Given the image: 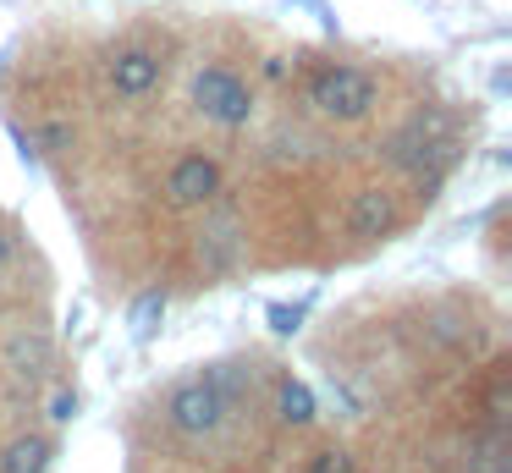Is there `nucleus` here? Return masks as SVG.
Segmentation results:
<instances>
[{
  "instance_id": "obj_13",
  "label": "nucleus",
  "mask_w": 512,
  "mask_h": 473,
  "mask_svg": "<svg viewBox=\"0 0 512 473\" xmlns=\"http://www.w3.org/2000/svg\"><path fill=\"white\" fill-rule=\"evenodd\" d=\"M67 143H72V127H61V121L45 127V149H67Z\"/></svg>"
},
{
  "instance_id": "obj_7",
  "label": "nucleus",
  "mask_w": 512,
  "mask_h": 473,
  "mask_svg": "<svg viewBox=\"0 0 512 473\" xmlns=\"http://www.w3.org/2000/svg\"><path fill=\"white\" fill-rule=\"evenodd\" d=\"M50 468V440L45 435H17L0 451V473H45Z\"/></svg>"
},
{
  "instance_id": "obj_15",
  "label": "nucleus",
  "mask_w": 512,
  "mask_h": 473,
  "mask_svg": "<svg viewBox=\"0 0 512 473\" xmlns=\"http://www.w3.org/2000/svg\"><path fill=\"white\" fill-rule=\"evenodd\" d=\"M12 253H17V248H12V237H6V231H0V270H6V264H12Z\"/></svg>"
},
{
  "instance_id": "obj_5",
  "label": "nucleus",
  "mask_w": 512,
  "mask_h": 473,
  "mask_svg": "<svg viewBox=\"0 0 512 473\" xmlns=\"http://www.w3.org/2000/svg\"><path fill=\"white\" fill-rule=\"evenodd\" d=\"M160 72H166V61H160V50H149V44H116V50L105 55V83H111L116 99L155 94Z\"/></svg>"
},
{
  "instance_id": "obj_2",
  "label": "nucleus",
  "mask_w": 512,
  "mask_h": 473,
  "mask_svg": "<svg viewBox=\"0 0 512 473\" xmlns=\"http://www.w3.org/2000/svg\"><path fill=\"white\" fill-rule=\"evenodd\" d=\"M193 110L215 127H248L254 121V94L232 66H204L193 77Z\"/></svg>"
},
{
  "instance_id": "obj_9",
  "label": "nucleus",
  "mask_w": 512,
  "mask_h": 473,
  "mask_svg": "<svg viewBox=\"0 0 512 473\" xmlns=\"http://www.w3.org/2000/svg\"><path fill=\"white\" fill-rule=\"evenodd\" d=\"M276 413H281V424H292V429L314 424V396H309V385H303V380H281Z\"/></svg>"
},
{
  "instance_id": "obj_3",
  "label": "nucleus",
  "mask_w": 512,
  "mask_h": 473,
  "mask_svg": "<svg viewBox=\"0 0 512 473\" xmlns=\"http://www.w3.org/2000/svg\"><path fill=\"white\" fill-rule=\"evenodd\" d=\"M226 418V391L221 380H182L177 391L166 396V424L177 429V435H215Z\"/></svg>"
},
{
  "instance_id": "obj_4",
  "label": "nucleus",
  "mask_w": 512,
  "mask_h": 473,
  "mask_svg": "<svg viewBox=\"0 0 512 473\" xmlns=\"http://www.w3.org/2000/svg\"><path fill=\"white\" fill-rule=\"evenodd\" d=\"M221 160L215 154H182L166 171V204L171 209H210L221 198Z\"/></svg>"
},
{
  "instance_id": "obj_14",
  "label": "nucleus",
  "mask_w": 512,
  "mask_h": 473,
  "mask_svg": "<svg viewBox=\"0 0 512 473\" xmlns=\"http://www.w3.org/2000/svg\"><path fill=\"white\" fill-rule=\"evenodd\" d=\"M270 319H276V330H292V325H298V314H287V308H270Z\"/></svg>"
},
{
  "instance_id": "obj_11",
  "label": "nucleus",
  "mask_w": 512,
  "mask_h": 473,
  "mask_svg": "<svg viewBox=\"0 0 512 473\" xmlns=\"http://www.w3.org/2000/svg\"><path fill=\"white\" fill-rule=\"evenodd\" d=\"M303 473H358V462H353V451H347V446H320Z\"/></svg>"
},
{
  "instance_id": "obj_10",
  "label": "nucleus",
  "mask_w": 512,
  "mask_h": 473,
  "mask_svg": "<svg viewBox=\"0 0 512 473\" xmlns=\"http://www.w3.org/2000/svg\"><path fill=\"white\" fill-rule=\"evenodd\" d=\"M160 314H166V292H144L133 308H127V325H133V336H155V325H160Z\"/></svg>"
},
{
  "instance_id": "obj_1",
  "label": "nucleus",
  "mask_w": 512,
  "mask_h": 473,
  "mask_svg": "<svg viewBox=\"0 0 512 473\" xmlns=\"http://www.w3.org/2000/svg\"><path fill=\"white\" fill-rule=\"evenodd\" d=\"M375 77L364 66H347V61H331L309 77V105L320 110L325 121H364L375 110Z\"/></svg>"
},
{
  "instance_id": "obj_12",
  "label": "nucleus",
  "mask_w": 512,
  "mask_h": 473,
  "mask_svg": "<svg viewBox=\"0 0 512 473\" xmlns=\"http://www.w3.org/2000/svg\"><path fill=\"white\" fill-rule=\"evenodd\" d=\"M12 363H17V369H39V363H45V341H39V336H17L12 341Z\"/></svg>"
},
{
  "instance_id": "obj_6",
  "label": "nucleus",
  "mask_w": 512,
  "mask_h": 473,
  "mask_svg": "<svg viewBox=\"0 0 512 473\" xmlns=\"http://www.w3.org/2000/svg\"><path fill=\"white\" fill-rule=\"evenodd\" d=\"M347 231L364 242H380L397 231V198L386 187H358L353 193V209H347Z\"/></svg>"
},
{
  "instance_id": "obj_8",
  "label": "nucleus",
  "mask_w": 512,
  "mask_h": 473,
  "mask_svg": "<svg viewBox=\"0 0 512 473\" xmlns=\"http://www.w3.org/2000/svg\"><path fill=\"white\" fill-rule=\"evenodd\" d=\"M232 253H237L232 226H210V231L199 237V264H204V275H221L226 264H232Z\"/></svg>"
}]
</instances>
